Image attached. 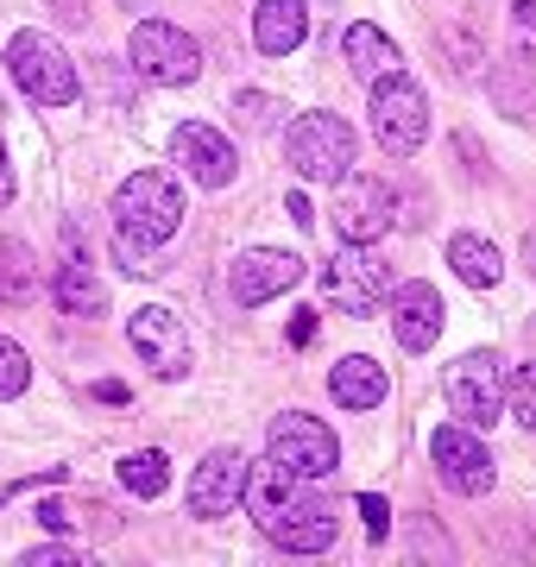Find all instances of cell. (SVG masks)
I'll return each instance as SVG.
<instances>
[{"label": "cell", "mask_w": 536, "mask_h": 567, "mask_svg": "<svg viewBox=\"0 0 536 567\" xmlns=\"http://www.w3.org/2000/svg\"><path fill=\"white\" fill-rule=\"evenodd\" d=\"M51 297H58L63 316H83V322H95V316L107 309L102 284L89 278V259H76V252H70V259H63L58 271H51Z\"/></svg>", "instance_id": "19"}, {"label": "cell", "mask_w": 536, "mask_h": 567, "mask_svg": "<svg viewBox=\"0 0 536 567\" xmlns=\"http://www.w3.org/2000/svg\"><path fill=\"white\" fill-rule=\"evenodd\" d=\"M0 121H7V102H0Z\"/></svg>", "instance_id": "32"}, {"label": "cell", "mask_w": 536, "mask_h": 567, "mask_svg": "<svg viewBox=\"0 0 536 567\" xmlns=\"http://www.w3.org/2000/svg\"><path fill=\"white\" fill-rule=\"evenodd\" d=\"M165 454H158V447H145V454H126L121 461V486L126 492H140V498H158V492H165Z\"/></svg>", "instance_id": "23"}, {"label": "cell", "mask_w": 536, "mask_h": 567, "mask_svg": "<svg viewBox=\"0 0 536 567\" xmlns=\"http://www.w3.org/2000/svg\"><path fill=\"white\" fill-rule=\"evenodd\" d=\"M114 252H121V271H133V278H152V271H158L152 246H140L133 234H114Z\"/></svg>", "instance_id": "26"}, {"label": "cell", "mask_w": 536, "mask_h": 567, "mask_svg": "<svg viewBox=\"0 0 536 567\" xmlns=\"http://www.w3.org/2000/svg\"><path fill=\"white\" fill-rule=\"evenodd\" d=\"M114 227L133 234L140 246H165L184 227V189H177V177H165V171H133L114 189Z\"/></svg>", "instance_id": "2"}, {"label": "cell", "mask_w": 536, "mask_h": 567, "mask_svg": "<svg viewBox=\"0 0 536 567\" xmlns=\"http://www.w3.org/2000/svg\"><path fill=\"white\" fill-rule=\"evenodd\" d=\"M171 158L184 164L203 189L234 183V164H240V158H234V145H227L215 126H203V121H189V126H177V133H171Z\"/></svg>", "instance_id": "16"}, {"label": "cell", "mask_w": 536, "mask_h": 567, "mask_svg": "<svg viewBox=\"0 0 536 567\" xmlns=\"http://www.w3.org/2000/svg\"><path fill=\"white\" fill-rule=\"evenodd\" d=\"M372 140L385 158H416L430 140V102L404 70H385L372 82Z\"/></svg>", "instance_id": "3"}, {"label": "cell", "mask_w": 536, "mask_h": 567, "mask_svg": "<svg viewBox=\"0 0 536 567\" xmlns=\"http://www.w3.org/2000/svg\"><path fill=\"white\" fill-rule=\"evenodd\" d=\"M7 63H13V82H20L39 107H70L76 102V63L63 58L58 39L20 32V39L7 44Z\"/></svg>", "instance_id": "6"}, {"label": "cell", "mask_w": 536, "mask_h": 567, "mask_svg": "<svg viewBox=\"0 0 536 567\" xmlns=\"http://www.w3.org/2000/svg\"><path fill=\"white\" fill-rule=\"evenodd\" d=\"M252 39L266 58H290L297 44L310 39V7L303 0H259V13H252Z\"/></svg>", "instance_id": "17"}, {"label": "cell", "mask_w": 536, "mask_h": 567, "mask_svg": "<svg viewBox=\"0 0 536 567\" xmlns=\"http://www.w3.org/2000/svg\"><path fill=\"white\" fill-rule=\"evenodd\" d=\"M449 265L461 284H474V290H493L498 271H505V259H498L493 240H480V234H454L449 240Z\"/></svg>", "instance_id": "22"}, {"label": "cell", "mask_w": 536, "mask_h": 567, "mask_svg": "<svg viewBox=\"0 0 536 567\" xmlns=\"http://www.w3.org/2000/svg\"><path fill=\"white\" fill-rule=\"evenodd\" d=\"M285 158L297 177L310 183H341L360 158V140H353V126L341 114H303V121L285 133Z\"/></svg>", "instance_id": "4"}, {"label": "cell", "mask_w": 536, "mask_h": 567, "mask_svg": "<svg viewBox=\"0 0 536 567\" xmlns=\"http://www.w3.org/2000/svg\"><path fill=\"white\" fill-rule=\"evenodd\" d=\"M512 25H517V39H524V51L536 58V0H517V7H512Z\"/></svg>", "instance_id": "27"}, {"label": "cell", "mask_w": 536, "mask_h": 567, "mask_svg": "<svg viewBox=\"0 0 536 567\" xmlns=\"http://www.w3.org/2000/svg\"><path fill=\"white\" fill-rule=\"evenodd\" d=\"M13 203V164H7V145H0V208Z\"/></svg>", "instance_id": "30"}, {"label": "cell", "mask_w": 536, "mask_h": 567, "mask_svg": "<svg viewBox=\"0 0 536 567\" xmlns=\"http://www.w3.org/2000/svg\"><path fill=\"white\" fill-rule=\"evenodd\" d=\"M329 391H334V404L341 410H379L385 404V391H392V379H385V365H372L367 353H348V360H334Z\"/></svg>", "instance_id": "18"}, {"label": "cell", "mask_w": 536, "mask_h": 567, "mask_svg": "<svg viewBox=\"0 0 536 567\" xmlns=\"http://www.w3.org/2000/svg\"><path fill=\"white\" fill-rule=\"evenodd\" d=\"M126 58H133V70H140L145 82H165V89H184V82L203 76V51H196V39L177 32V25H165V20L133 25Z\"/></svg>", "instance_id": "8"}, {"label": "cell", "mask_w": 536, "mask_h": 567, "mask_svg": "<svg viewBox=\"0 0 536 567\" xmlns=\"http://www.w3.org/2000/svg\"><path fill=\"white\" fill-rule=\"evenodd\" d=\"M247 505H252V524L266 529L271 543H285L290 555H322L334 543V517L329 498H316L290 466L266 461V466H247Z\"/></svg>", "instance_id": "1"}, {"label": "cell", "mask_w": 536, "mask_h": 567, "mask_svg": "<svg viewBox=\"0 0 536 567\" xmlns=\"http://www.w3.org/2000/svg\"><path fill=\"white\" fill-rule=\"evenodd\" d=\"M341 58H348V70L360 82H379L385 76V70H398V44L385 39V32H379V25H348V32H341Z\"/></svg>", "instance_id": "20"}, {"label": "cell", "mask_w": 536, "mask_h": 567, "mask_svg": "<svg viewBox=\"0 0 536 567\" xmlns=\"http://www.w3.org/2000/svg\"><path fill=\"white\" fill-rule=\"evenodd\" d=\"M0 303L7 309L39 303V259H32V246L13 240V234H0Z\"/></svg>", "instance_id": "21"}, {"label": "cell", "mask_w": 536, "mask_h": 567, "mask_svg": "<svg viewBox=\"0 0 536 567\" xmlns=\"http://www.w3.org/2000/svg\"><path fill=\"white\" fill-rule=\"evenodd\" d=\"M25 567H76V548H32Z\"/></svg>", "instance_id": "28"}, {"label": "cell", "mask_w": 536, "mask_h": 567, "mask_svg": "<svg viewBox=\"0 0 536 567\" xmlns=\"http://www.w3.org/2000/svg\"><path fill=\"white\" fill-rule=\"evenodd\" d=\"M360 511H367V529H372V536H385V524H392V505H385V498H360Z\"/></svg>", "instance_id": "29"}, {"label": "cell", "mask_w": 536, "mask_h": 567, "mask_svg": "<svg viewBox=\"0 0 536 567\" xmlns=\"http://www.w3.org/2000/svg\"><path fill=\"white\" fill-rule=\"evenodd\" d=\"M266 447H271V461L290 466L297 480H329L334 466H341V442H334V429L322 423V416H303V410L271 416Z\"/></svg>", "instance_id": "5"}, {"label": "cell", "mask_w": 536, "mask_h": 567, "mask_svg": "<svg viewBox=\"0 0 536 567\" xmlns=\"http://www.w3.org/2000/svg\"><path fill=\"white\" fill-rule=\"evenodd\" d=\"M392 208H398V196H392V183L385 177H341L334 183V234L341 240H353V246H372L385 227H392Z\"/></svg>", "instance_id": "9"}, {"label": "cell", "mask_w": 536, "mask_h": 567, "mask_svg": "<svg viewBox=\"0 0 536 567\" xmlns=\"http://www.w3.org/2000/svg\"><path fill=\"white\" fill-rule=\"evenodd\" d=\"M524 265H530V278H536V234L524 240Z\"/></svg>", "instance_id": "31"}, {"label": "cell", "mask_w": 536, "mask_h": 567, "mask_svg": "<svg viewBox=\"0 0 536 567\" xmlns=\"http://www.w3.org/2000/svg\"><path fill=\"white\" fill-rule=\"evenodd\" d=\"M247 454L240 447H215L196 473H189V517H227L247 498Z\"/></svg>", "instance_id": "14"}, {"label": "cell", "mask_w": 536, "mask_h": 567, "mask_svg": "<svg viewBox=\"0 0 536 567\" xmlns=\"http://www.w3.org/2000/svg\"><path fill=\"white\" fill-rule=\"evenodd\" d=\"M322 290H329V297L348 309V316H372V309L392 297V271H385V259H372L367 246L341 240L334 265L322 271Z\"/></svg>", "instance_id": "10"}, {"label": "cell", "mask_w": 536, "mask_h": 567, "mask_svg": "<svg viewBox=\"0 0 536 567\" xmlns=\"http://www.w3.org/2000/svg\"><path fill=\"white\" fill-rule=\"evenodd\" d=\"M442 297H435V284H398L392 290V334L404 353H430L442 341Z\"/></svg>", "instance_id": "15"}, {"label": "cell", "mask_w": 536, "mask_h": 567, "mask_svg": "<svg viewBox=\"0 0 536 567\" xmlns=\"http://www.w3.org/2000/svg\"><path fill=\"white\" fill-rule=\"evenodd\" d=\"M442 398L467 429H493L505 410V360L498 353H461L442 379Z\"/></svg>", "instance_id": "7"}, {"label": "cell", "mask_w": 536, "mask_h": 567, "mask_svg": "<svg viewBox=\"0 0 536 567\" xmlns=\"http://www.w3.org/2000/svg\"><path fill=\"white\" fill-rule=\"evenodd\" d=\"M25 385H32V360H25L20 341H7V334H0V398H20Z\"/></svg>", "instance_id": "24"}, {"label": "cell", "mask_w": 536, "mask_h": 567, "mask_svg": "<svg viewBox=\"0 0 536 567\" xmlns=\"http://www.w3.org/2000/svg\"><path fill=\"white\" fill-rule=\"evenodd\" d=\"M505 398H512L517 423H524V429L536 435V360H530V365H517V372H512V391H505Z\"/></svg>", "instance_id": "25"}, {"label": "cell", "mask_w": 536, "mask_h": 567, "mask_svg": "<svg viewBox=\"0 0 536 567\" xmlns=\"http://www.w3.org/2000/svg\"><path fill=\"white\" fill-rule=\"evenodd\" d=\"M430 454H435V473H442L449 492H461V498L493 492V454H486V442L467 423H442L430 435Z\"/></svg>", "instance_id": "12"}, {"label": "cell", "mask_w": 536, "mask_h": 567, "mask_svg": "<svg viewBox=\"0 0 536 567\" xmlns=\"http://www.w3.org/2000/svg\"><path fill=\"white\" fill-rule=\"evenodd\" d=\"M126 341H133V353H140L158 379H189V365H196V353H189V328L171 316L165 303H145L133 322H126Z\"/></svg>", "instance_id": "11"}, {"label": "cell", "mask_w": 536, "mask_h": 567, "mask_svg": "<svg viewBox=\"0 0 536 567\" xmlns=\"http://www.w3.org/2000/svg\"><path fill=\"white\" fill-rule=\"evenodd\" d=\"M297 284H303V259H297V252H278V246H252V252H240L234 271H227V290H234L240 309H259V303H271V297L297 290Z\"/></svg>", "instance_id": "13"}]
</instances>
